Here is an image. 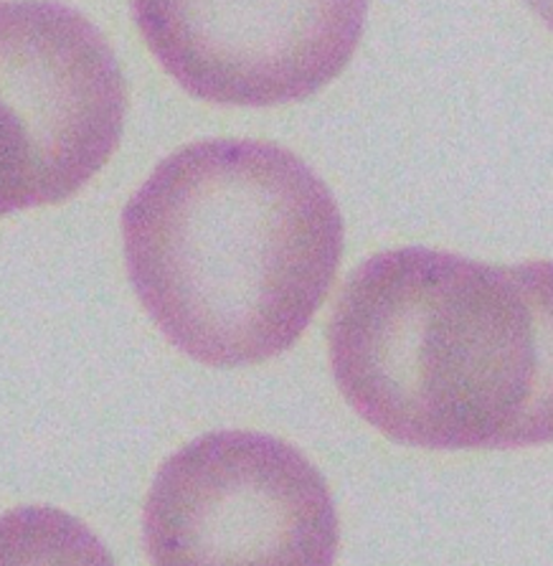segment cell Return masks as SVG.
<instances>
[{
	"mask_svg": "<svg viewBox=\"0 0 553 566\" xmlns=\"http://www.w3.org/2000/svg\"><path fill=\"white\" fill-rule=\"evenodd\" d=\"M127 274L193 361L234 368L293 348L343 254L330 188L295 153L201 140L152 170L123 211Z\"/></svg>",
	"mask_w": 553,
	"mask_h": 566,
	"instance_id": "6da1fadb",
	"label": "cell"
},
{
	"mask_svg": "<svg viewBox=\"0 0 553 566\" xmlns=\"http://www.w3.org/2000/svg\"><path fill=\"white\" fill-rule=\"evenodd\" d=\"M142 542L152 566H333L338 513L318 468L293 444L221 430L160 465Z\"/></svg>",
	"mask_w": 553,
	"mask_h": 566,
	"instance_id": "3957f363",
	"label": "cell"
},
{
	"mask_svg": "<svg viewBox=\"0 0 553 566\" xmlns=\"http://www.w3.org/2000/svg\"><path fill=\"white\" fill-rule=\"evenodd\" d=\"M0 566H115L99 538L70 513L15 509L0 528Z\"/></svg>",
	"mask_w": 553,
	"mask_h": 566,
	"instance_id": "8992f818",
	"label": "cell"
},
{
	"mask_svg": "<svg viewBox=\"0 0 553 566\" xmlns=\"http://www.w3.org/2000/svg\"><path fill=\"white\" fill-rule=\"evenodd\" d=\"M173 82L221 107L312 97L359 46L365 0H132Z\"/></svg>",
	"mask_w": 553,
	"mask_h": 566,
	"instance_id": "5b68a950",
	"label": "cell"
},
{
	"mask_svg": "<svg viewBox=\"0 0 553 566\" xmlns=\"http://www.w3.org/2000/svg\"><path fill=\"white\" fill-rule=\"evenodd\" d=\"M529 3L535 8V13L541 15V21L553 31V0H529Z\"/></svg>",
	"mask_w": 553,
	"mask_h": 566,
	"instance_id": "52a82bcc",
	"label": "cell"
},
{
	"mask_svg": "<svg viewBox=\"0 0 553 566\" xmlns=\"http://www.w3.org/2000/svg\"><path fill=\"white\" fill-rule=\"evenodd\" d=\"M3 213L62 203L120 143L127 92L105 36L70 8H3Z\"/></svg>",
	"mask_w": 553,
	"mask_h": 566,
	"instance_id": "277c9868",
	"label": "cell"
},
{
	"mask_svg": "<svg viewBox=\"0 0 553 566\" xmlns=\"http://www.w3.org/2000/svg\"><path fill=\"white\" fill-rule=\"evenodd\" d=\"M330 366L348 405L394 442L508 450L553 442L546 313L533 264L402 247L336 300Z\"/></svg>",
	"mask_w": 553,
	"mask_h": 566,
	"instance_id": "7a4b0ae2",
	"label": "cell"
}]
</instances>
